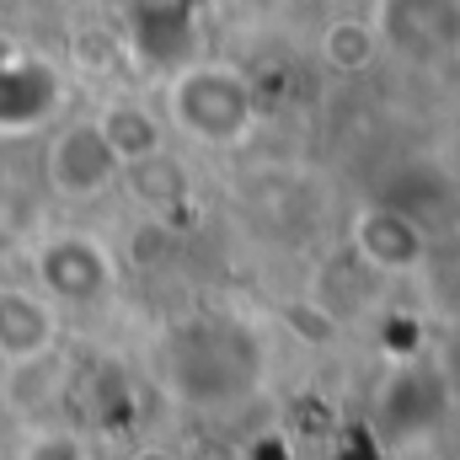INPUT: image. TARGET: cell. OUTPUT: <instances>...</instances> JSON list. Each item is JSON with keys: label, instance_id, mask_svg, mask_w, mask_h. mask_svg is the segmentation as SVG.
I'll return each mask as SVG.
<instances>
[{"label": "cell", "instance_id": "cell-3", "mask_svg": "<svg viewBox=\"0 0 460 460\" xmlns=\"http://www.w3.org/2000/svg\"><path fill=\"white\" fill-rule=\"evenodd\" d=\"M380 43H391L412 65H439L460 54V0H380L375 27Z\"/></svg>", "mask_w": 460, "mask_h": 460}, {"label": "cell", "instance_id": "cell-9", "mask_svg": "<svg viewBox=\"0 0 460 460\" xmlns=\"http://www.w3.org/2000/svg\"><path fill=\"white\" fill-rule=\"evenodd\" d=\"M11 460H92V450L75 429H32Z\"/></svg>", "mask_w": 460, "mask_h": 460}, {"label": "cell", "instance_id": "cell-1", "mask_svg": "<svg viewBox=\"0 0 460 460\" xmlns=\"http://www.w3.org/2000/svg\"><path fill=\"white\" fill-rule=\"evenodd\" d=\"M257 375H262L257 338L226 316H204L172 338V385L199 407H226L246 396Z\"/></svg>", "mask_w": 460, "mask_h": 460}, {"label": "cell", "instance_id": "cell-2", "mask_svg": "<svg viewBox=\"0 0 460 460\" xmlns=\"http://www.w3.org/2000/svg\"><path fill=\"white\" fill-rule=\"evenodd\" d=\"M166 102H172V123L188 139H204V145L246 139V128L257 118L246 75L230 70V65H188V70H177Z\"/></svg>", "mask_w": 460, "mask_h": 460}, {"label": "cell", "instance_id": "cell-8", "mask_svg": "<svg viewBox=\"0 0 460 460\" xmlns=\"http://www.w3.org/2000/svg\"><path fill=\"white\" fill-rule=\"evenodd\" d=\"M97 123H102V134H108V145H113V155L123 161V166L145 161V155L161 145V123L145 113V108H134V102H118V108H108Z\"/></svg>", "mask_w": 460, "mask_h": 460}, {"label": "cell", "instance_id": "cell-7", "mask_svg": "<svg viewBox=\"0 0 460 460\" xmlns=\"http://www.w3.org/2000/svg\"><path fill=\"white\" fill-rule=\"evenodd\" d=\"M54 348V305L38 289H0V358L38 364Z\"/></svg>", "mask_w": 460, "mask_h": 460}, {"label": "cell", "instance_id": "cell-6", "mask_svg": "<svg viewBox=\"0 0 460 460\" xmlns=\"http://www.w3.org/2000/svg\"><path fill=\"white\" fill-rule=\"evenodd\" d=\"M353 246H358V257L369 262V268H380V273H407V268H418L423 262V230L412 226L402 209H364L358 220H353Z\"/></svg>", "mask_w": 460, "mask_h": 460}, {"label": "cell", "instance_id": "cell-4", "mask_svg": "<svg viewBox=\"0 0 460 460\" xmlns=\"http://www.w3.org/2000/svg\"><path fill=\"white\" fill-rule=\"evenodd\" d=\"M113 289V257L92 235H49L38 246V295L49 305H97Z\"/></svg>", "mask_w": 460, "mask_h": 460}, {"label": "cell", "instance_id": "cell-11", "mask_svg": "<svg viewBox=\"0 0 460 460\" xmlns=\"http://www.w3.org/2000/svg\"><path fill=\"white\" fill-rule=\"evenodd\" d=\"M139 460H172V456H161V450H145V456H139Z\"/></svg>", "mask_w": 460, "mask_h": 460}, {"label": "cell", "instance_id": "cell-5", "mask_svg": "<svg viewBox=\"0 0 460 460\" xmlns=\"http://www.w3.org/2000/svg\"><path fill=\"white\" fill-rule=\"evenodd\" d=\"M118 172H123V161L113 155V145H108V134H102L97 118L65 123L49 139V182L65 199H97Z\"/></svg>", "mask_w": 460, "mask_h": 460}, {"label": "cell", "instance_id": "cell-10", "mask_svg": "<svg viewBox=\"0 0 460 460\" xmlns=\"http://www.w3.org/2000/svg\"><path fill=\"white\" fill-rule=\"evenodd\" d=\"M369 49H375V32H369V27L343 22V27H332V32H327V54H332L338 65H364V59H369Z\"/></svg>", "mask_w": 460, "mask_h": 460}]
</instances>
